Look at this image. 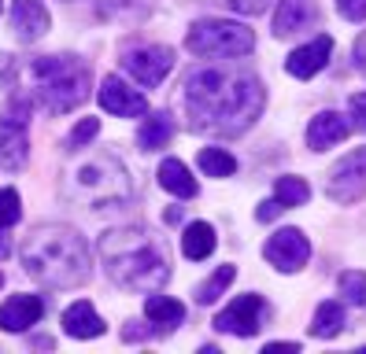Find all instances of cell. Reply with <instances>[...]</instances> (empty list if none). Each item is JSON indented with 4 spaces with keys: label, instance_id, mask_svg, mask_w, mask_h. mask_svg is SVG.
Listing matches in <instances>:
<instances>
[{
    "label": "cell",
    "instance_id": "obj_1",
    "mask_svg": "<svg viewBox=\"0 0 366 354\" xmlns=\"http://www.w3.org/2000/svg\"><path fill=\"white\" fill-rule=\"evenodd\" d=\"M185 118L200 133H244L263 115L267 93L255 74L233 71V66H200L185 78Z\"/></svg>",
    "mask_w": 366,
    "mask_h": 354
},
{
    "label": "cell",
    "instance_id": "obj_2",
    "mask_svg": "<svg viewBox=\"0 0 366 354\" xmlns=\"http://www.w3.org/2000/svg\"><path fill=\"white\" fill-rule=\"evenodd\" d=\"M23 266L45 288H78L93 277V251L74 229L41 226L23 243Z\"/></svg>",
    "mask_w": 366,
    "mask_h": 354
},
{
    "label": "cell",
    "instance_id": "obj_3",
    "mask_svg": "<svg viewBox=\"0 0 366 354\" xmlns=\"http://www.w3.org/2000/svg\"><path fill=\"white\" fill-rule=\"evenodd\" d=\"M97 251H100L107 277L122 288H130V292H156L170 277L163 248L152 240V233H144L137 226L104 233Z\"/></svg>",
    "mask_w": 366,
    "mask_h": 354
},
{
    "label": "cell",
    "instance_id": "obj_4",
    "mask_svg": "<svg viewBox=\"0 0 366 354\" xmlns=\"http://www.w3.org/2000/svg\"><path fill=\"white\" fill-rule=\"evenodd\" d=\"M30 81L37 88L41 103H45L52 115H63V111L78 107L93 88L89 66L78 56H41L30 63Z\"/></svg>",
    "mask_w": 366,
    "mask_h": 354
},
{
    "label": "cell",
    "instance_id": "obj_5",
    "mask_svg": "<svg viewBox=\"0 0 366 354\" xmlns=\"http://www.w3.org/2000/svg\"><path fill=\"white\" fill-rule=\"evenodd\" d=\"M185 44L197 56L233 59V56H248L255 49V34L248 26H241V22H229V19H200V22H192Z\"/></svg>",
    "mask_w": 366,
    "mask_h": 354
},
{
    "label": "cell",
    "instance_id": "obj_6",
    "mask_svg": "<svg viewBox=\"0 0 366 354\" xmlns=\"http://www.w3.org/2000/svg\"><path fill=\"white\" fill-rule=\"evenodd\" d=\"M74 196L81 203L104 211V207L122 203V199L130 196V177H126V170L112 159V155H100V159L85 163L74 173Z\"/></svg>",
    "mask_w": 366,
    "mask_h": 354
},
{
    "label": "cell",
    "instance_id": "obj_7",
    "mask_svg": "<svg viewBox=\"0 0 366 354\" xmlns=\"http://www.w3.org/2000/svg\"><path fill=\"white\" fill-rule=\"evenodd\" d=\"M326 196L333 203H355L366 196V148L348 151L326 177Z\"/></svg>",
    "mask_w": 366,
    "mask_h": 354
},
{
    "label": "cell",
    "instance_id": "obj_8",
    "mask_svg": "<svg viewBox=\"0 0 366 354\" xmlns=\"http://www.w3.org/2000/svg\"><path fill=\"white\" fill-rule=\"evenodd\" d=\"M26 118H30V103L26 100H15L4 118H0V159H4V166H23L26 163Z\"/></svg>",
    "mask_w": 366,
    "mask_h": 354
},
{
    "label": "cell",
    "instance_id": "obj_9",
    "mask_svg": "<svg viewBox=\"0 0 366 354\" xmlns=\"http://www.w3.org/2000/svg\"><path fill=\"white\" fill-rule=\"evenodd\" d=\"M263 255H267V262L274 266V270L296 273V270H304V266H307L311 243H307V236L300 233V229H282V233H274V236L267 240Z\"/></svg>",
    "mask_w": 366,
    "mask_h": 354
},
{
    "label": "cell",
    "instance_id": "obj_10",
    "mask_svg": "<svg viewBox=\"0 0 366 354\" xmlns=\"http://www.w3.org/2000/svg\"><path fill=\"white\" fill-rule=\"evenodd\" d=\"M267 318V303L259 295H237L219 318H214V328L229 332V336H255Z\"/></svg>",
    "mask_w": 366,
    "mask_h": 354
},
{
    "label": "cell",
    "instance_id": "obj_11",
    "mask_svg": "<svg viewBox=\"0 0 366 354\" xmlns=\"http://www.w3.org/2000/svg\"><path fill=\"white\" fill-rule=\"evenodd\" d=\"M122 66H126V71H130L144 88H156V85L170 74V66H174V52L163 49V44H144V49L126 52V56H122Z\"/></svg>",
    "mask_w": 366,
    "mask_h": 354
},
{
    "label": "cell",
    "instance_id": "obj_12",
    "mask_svg": "<svg viewBox=\"0 0 366 354\" xmlns=\"http://www.w3.org/2000/svg\"><path fill=\"white\" fill-rule=\"evenodd\" d=\"M100 107L112 111V115H122V118L148 115V100L137 93V88L122 85L119 78H104V85H100Z\"/></svg>",
    "mask_w": 366,
    "mask_h": 354
},
{
    "label": "cell",
    "instance_id": "obj_13",
    "mask_svg": "<svg viewBox=\"0 0 366 354\" xmlns=\"http://www.w3.org/2000/svg\"><path fill=\"white\" fill-rule=\"evenodd\" d=\"M348 133H352V122L344 118L340 111H322V115H315L311 126H307V144H311V151H326V148L340 144Z\"/></svg>",
    "mask_w": 366,
    "mask_h": 354
},
{
    "label": "cell",
    "instance_id": "obj_14",
    "mask_svg": "<svg viewBox=\"0 0 366 354\" xmlns=\"http://www.w3.org/2000/svg\"><path fill=\"white\" fill-rule=\"evenodd\" d=\"M330 56H333V37H315L311 44H304V49H296V52L289 56L285 71H289L292 78H315L322 66L330 63Z\"/></svg>",
    "mask_w": 366,
    "mask_h": 354
},
{
    "label": "cell",
    "instance_id": "obj_15",
    "mask_svg": "<svg viewBox=\"0 0 366 354\" xmlns=\"http://www.w3.org/2000/svg\"><path fill=\"white\" fill-rule=\"evenodd\" d=\"M41 314H45V303H41V295H11L4 306H0V328L26 332L30 325L41 321Z\"/></svg>",
    "mask_w": 366,
    "mask_h": 354
},
{
    "label": "cell",
    "instance_id": "obj_16",
    "mask_svg": "<svg viewBox=\"0 0 366 354\" xmlns=\"http://www.w3.org/2000/svg\"><path fill=\"white\" fill-rule=\"evenodd\" d=\"M318 19L315 0H277V11H274V34L277 37H289L296 30L311 26Z\"/></svg>",
    "mask_w": 366,
    "mask_h": 354
},
{
    "label": "cell",
    "instance_id": "obj_17",
    "mask_svg": "<svg viewBox=\"0 0 366 354\" xmlns=\"http://www.w3.org/2000/svg\"><path fill=\"white\" fill-rule=\"evenodd\" d=\"M63 328H67V336H74V340H93V336L104 332V321L93 310V303L81 299V303L67 306V314H63Z\"/></svg>",
    "mask_w": 366,
    "mask_h": 354
},
{
    "label": "cell",
    "instance_id": "obj_18",
    "mask_svg": "<svg viewBox=\"0 0 366 354\" xmlns=\"http://www.w3.org/2000/svg\"><path fill=\"white\" fill-rule=\"evenodd\" d=\"M11 22L23 37H41L49 30V11L41 0H11Z\"/></svg>",
    "mask_w": 366,
    "mask_h": 354
},
{
    "label": "cell",
    "instance_id": "obj_19",
    "mask_svg": "<svg viewBox=\"0 0 366 354\" xmlns=\"http://www.w3.org/2000/svg\"><path fill=\"white\" fill-rule=\"evenodd\" d=\"M144 314H148V321H152V325H159V332H174V328L185 321V306H182L178 299H170V295L148 292Z\"/></svg>",
    "mask_w": 366,
    "mask_h": 354
},
{
    "label": "cell",
    "instance_id": "obj_20",
    "mask_svg": "<svg viewBox=\"0 0 366 354\" xmlns=\"http://www.w3.org/2000/svg\"><path fill=\"white\" fill-rule=\"evenodd\" d=\"M159 185L170 196H178V199H192V196H197V177L189 173V166L182 159H167L159 166Z\"/></svg>",
    "mask_w": 366,
    "mask_h": 354
},
{
    "label": "cell",
    "instance_id": "obj_21",
    "mask_svg": "<svg viewBox=\"0 0 366 354\" xmlns=\"http://www.w3.org/2000/svg\"><path fill=\"white\" fill-rule=\"evenodd\" d=\"M214 229L207 226V221H192V226L182 233V251H185V258H192V262H200V258H207L211 251H214Z\"/></svg>",
    "mask_w": 366,
    "mask_h": 354
},
{
    "label": "cell",
    "instance_id": "obj_22",
    "mask_svg": "<svg viewBox=\"0 0 366 354\" xmlns=\"http://www.w3.org/2000/svg\"><path fill=\"white\" fill-rule=\"evenodd\" d=\"M170 137H174V118H170L167 111H156L152 118H144V126H141V133H137V144H141L144 151H156V148H163Z\"/></svg>",
    "mask_w": 366,
    "mask_h": 354
},
{
    "label": "cell",
    "instance_id": "obj_23",
    "mask_svg": "<svg viewBox=\"0 0 366 354\" xmlns=\"http://www.w3.org/2000/svg\"><path fill=\"white\" fill-rule=\"evenodd\" d=\"M340 328H344V306L333 303V299H326V303L315 310L311 336H318V340H333V336H340Z\"/></svg>",
    "mask_w": 366,
    "mask_h": 354
},
{
    "label": "cell",
    "instance_id": "obj_24",
    "mask_svg": "<svg viewBox=\"0 0 366 354\" xmlns=\"http://www.w3.org/2000/svg\"><path fill=\"white\" fill-rule=\"evenodd\" d=\"M274 199L289 211V207L307 203V199H311V188H307L304 177H277V185H274Z\"/></svg>",
    "mask_w": 366,
    "mask_h": 354
},
{
    "label": "cell",
    "instance_id": "obj_25",
    "mask_svg": "<svg viewBox=\"0 0 366 354\" xmlns=\"http://www.w3.org/2000/svg\"><path fill=\"white\" fill-rule=\"evenodd\" d=\"M233 277H237V270H233V266H219V270H214L200 288H197V303L200 306H207V303H214V299H219L222 292H226V288L233 284Z\"/></svg>",
    "mask_w": 366,
    "mask_h": 354
},
{
    "label": "cell",
    "instance_id": "obj_26",
    "mask_svg": "<svg viewBox=\"0 0 366 354\" xmlns=\"http://www.w3.org/2000/svg\"><path fill=\"white\" fill-rule=\"evenodd\" d=\"M197 163L211 177H233V170H237V159H233L229 151H222V148H204Z\"/></svg>",
    "mask_w": 366,
    "mask_h": 354
},
{
    "label": "cell",
    "instance_id": "obj_27",
    "mask_svg": "<svg viewBox=\"0 0 366 354\" xmlns=\"http://www.w3.org/2000/svg\"><path fill=\"white\" fill-rule=\"evenodd\" d=\"M340 295L348 299L352 306L366 310V273H362V270H348V273H340Z\"/></svg>",
    "mask_w": 366,
    "mask_h": 354
},
{
    "label": "cell",
    "instance_id": "obj_28",
    "mask_svg": "<svg viewBox=\"0 0 366 354\" xmlns=\"http://www.w3.org/2000/svg\"><path fill=\"white\" fill-rule=\"evenodd\" d=\"M23 207H19V192L15 188H0V229H8L19 221Z\"/></svg>",
    "mask_w": 366,
    "mask_h": 354
},
{
    "label": "cell",
    "instance_id": "obj_29",
    "mask_svg": "<svg viewBox=\"0 0 366 354\" xmlns=\"http://www.w3.org/2000/svg\"><path fill=\"white\" fill-rule=\"evenodd\" d=\"M100 133V122L97 118H81L78 126H74V133H71V148H81V144H89L93 137Z\"/></svg>",
    "mask_w": 366,
    "mask_h": 354
},
{
    "label": "cell",
    "instance_id": "obj_30",
    "mask_svg": "<svg viewBox=\"0 0 366 354\" xmlns=\"http://www.w3.org/2000/svg\"><path fill=\"white\" fill-rule=\"evenodd\" d=\"M337 11L348 22H362L366 19V0H337Z\"/></svg>",
    "mask_w": 366,
    "mask_h": 354
},
{
    "label": "cell",
    "instance_id": "obj_31",
    "mask_svg": "<svg viewBox=\"0 0 366 354\" xmlns=\"http://www.w3.org/2000/svg\"><path fill=\"white\" fill-rule=\"evenodd\" d=\"M226 4L233 11H241V15H263L270 8V0H226Z\"/></svg>",
    "mask_w": 366,
    "mask_h": 354
},
{
    "label": "cell",
    "instance_id": "obj_32",
    "mask_svg": "<svg viewBox=\"0 0 366 354\" xmlns=\"http://www.w3.org/2000/svg\"><path fill=\"white\" fill-rule=\"evenodd\" d=\"M285 207L282 203H277V199H267V203H259V211H255V218H259V221H274L277 214H282Z\"/></svg>",
    "mask_w": 366,
    "mask_h": 354
},
{
    "label": "cell",
    "instance_id": "obj_33",
    "mask_svg": "<svg viewBox=\"0 0 366 354\" xmlns=\"http://www.w3.org/2000/svg\"><path fill=\"white\" fill-rule=\"evenodd\" d=\"M352 115H355V126L366 129V93H355L352 96Z\"/></svg>",
    "mask_w": 366,
    "mask_h": 354
},
{
    "label": "cell",
    "instance_id": "obj_34",
    "mask_svg": "<svg viewBox=\"0 0 366 354\" xmlns=\"http://www.w3.org/2000/svg\"><path fill=\"white\" fill-rule=\"evenodd\" d=\"M352 56H355V66L366 74V30L359 34V41H355V49H352Z\"/></svg>",
    "mask_w": 366,
    "mask_h": 354
},
{
    "label": "cell",
    "instance_id": "obj_35",
    "mask_svg": "<svg viewBox=\"0 0 366 354\" xmlns=\"http://www.w3.org/2000/svg\"><path fill=\"white\" fill-rule=\"evenodd\" d=\"M11 255V243H8V236H0V262H4Z\"/></svg>",
    "mask_w": 366,
    "mask_h": 354
},
{
    "label": "cell",
    "instance_id": "obj_36",
    "mask_svg": "<svg viewBox=\"0 0 366 354\" xmlns=\"http://www.w3.org/2000/svg\"><path fill=\"white\" fill-rule=\"evenodd\" d=\"M167 221H170V226H178V221H182V211L170 207V211H167Z\"/></svg>",
    "mask_w": 366,
    "mask_h": 354
},
{
    "label": "cell",
    "instance_id": "obj_37",
    "mask_svg": "<svg viewBox=\"0 0 366 354\" xmlns=\"http://www.w3.org/2000/svg\"><path fill=\"white\" fill-rule=\"evenodd\" d=\"M0 284H4V273H0Z\"/></svg>",
    "mask_w": 366,
    "mask_h": 354
}]
</instances>
